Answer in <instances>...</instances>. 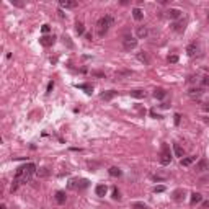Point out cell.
Returning <instances> with one entry per match:
<instances>
[{"label": "cell", "instance_id": "1", "mask_svg": "<svg viewBox=\"0 0 209 209\" xmlns=\"http://www.w3.org/2000/svg\"><path fill=\"white\" fill-rule=\"evenodd\" d=\"M36 165L34 164H26V165H21V167L17 168V173H15V181L18 183H26V181L31 180V176L36 173Z\"/></svg>", "mask_w": 209, "mask_h": 209}, {"label": "cell", "instance_id": "2", "mask_svg": "<svg viewBox=\"0 0 209 209\" xmlns=\"http://www.w3.org/2000/svg\"><path fill=\"white\" fill-rule=\"evenodd\" d=\"M113 25H115V18L111 17V15L101 17L98 21H96V33H98V36H105V34L108 33V29H110Z\"/></svg>", "mask_w": 209, "mask_h": 209}, {"label": "cell", "instance_id": "3", "mask_svg": "<svg viewBox=\"0 0 209 209\" xmlns=\"http://www.w3.org/2000/svg\"><path fill=\"white\" fill-rule=\"evenodd\" d=\"M172 162V154H170V147L167 144H162V150H160V164L168 165Z\"/></svg>", "mask_w": 209, "mask_h": 209}, {"label": "cell", "instance_id": "4", "mask_svg": "<svg viewBox=\"0 0 209 209\" xmlns=\"http://www.w3.org/2000/svg\"><path fill=\"white\" fill-rule=\"evenodd\" d=\"M137 46V39L136 38H132V36H124V39H123V48L126 51H132Z\"/></svg>", "mask_w": 209, "mask_h": 209}, {"label": "cell", "instance_id": "5", "mask_svg": "<svg viewBox=\"0 0 209 209\" xmlns=\"http://www.w3.org/2000/svg\"><path fill=\"white\" fill-rule=\"evenodd\" d=\"M39 43H41V46H44V48H49V46H52L54 43H56V36H48V34H44V36L39 38Z\"/></svg>", "mask_w": 209, "mask_h": 209}, {"label": "cell", "instance_id": "6", "mask_svg": "<svg viewBox=\"0 0 209 209\" xmlns=\"http://www.w3.org/2000/svg\"><path fill=\"white\" fill-rule=\"evenodd\" d=\"M203 93H204V88H201V87H196V88H189L188 95L191 96L193 100H198L203 96Z\"/></svg>", "mask_w": 209, "mask_h": 209}, {"label": "cell", "instance_id": "7", "mask_svg": "<svg viewBox=\"0 0 209 209\" xmlns=\"http://www.w3.org/2000/svg\"><path fill=\"white\" fill-rule=\"evenodd\" d=\"M116 95H118V92H115V90H110V92H103V93L100 95V98H101V100H105V101H111V100L115 98Z\"/></svg>", "mask_w": 209, "mask_h": 209}, {"label": "cell", "instance_id": "8", "mask_svg": "<svg viewBox=\"0 0 209 209\" xmlns=\"http://www.w3.org/2000/svg\"><path fill=\"white\" fill-rule=\"evenodd\" d=\"M167 17L170 18V20H178V18L181 17V10H178V8H170L167 12Z\"/></svg>", "mask_w": 209, "mask_h": 209}, {"label": "cell", "instance_id": "9", "mask_svg": "<svg viewBox=\"0 0 209 209\" xmlns=\"http://www.w3.org/2000/svg\"><path fill=\"white\" fill-rule=\"evenodd\" d=\"M62 8H75L77 7V2L74 0H61V3H59Z\"/></svg>", "mask_w": 209, "mask_h": 209}, {"label": "cell", "instance_id": "10", "mask_svg": "<svg viewBox=\"0 0 209 209\" xmlns=\"http://www.w3.org/2000/svg\"><path fill=\"white\" fill-rule=\"evenodd\" d=\"M196 162V155H189V157H183L181 159V165L183 167H189L191 164H194Z\"/></svg>", "mask_w": 209, "mask_h": 209}, {"label": "cell", "instance_id": "11", "mask_svg": "<svg viewBox=\"0 0 209 209\" xmlns=\"http://www.w3.org/2000/svg\"><path fill=\"white\" fill-rule=\"evenodd\" d=\"M106 191H108L106 185H98V186L95 188V193H96V196H100V198L105 196V194H106Z\"/></svg>", "mask_w": 209, "mask_h": 209}, {"label": "cell", "instance_id": "12", "mask_svg": "<svg viewBox=\"0 0 209 209\" xmlns=\"http://www.w3.org/2000/svg\"><path fill=\"white\" fill-rule=\"evenodd\" d=\"M196 52H198V46H196V43H191V44L186 46V54H188V56H194Z\"/></svg>", "mask_w": 209, "mask_h": 209}, {"label": "cell", "instance_id": "13", "mask_svg": "<svg viewBox=\"0 0 209 209\" xmlns=\"http://www.w3.org/2000/svg\"><path fill=\"white\" fill-rule=\"evenodd\" d=\"M203 201V194L201 193H193L191 198H189V203L191 204H196V203H201Z\"/></svg>", "mask_w": 209, "mask_h": 209}, {"label": "cell", "instance_id": "14", "mask_svg": "<svg viewBox=\"0 0 209 209\" xmlns=\"http://www.w3.org/2000/svg\"><path fill=\"white\" fill-rule=\"evenodd\" d=\"M136 34H137V38L144 39V38L149 34V31H147V28H145V26H139V28H137V31H136Z\"/></svg>", "mask_w": 209, "mask_h": 209}, {"label": "cell", "instance_id": "15", "mask_svg": "<svg viewBox=\"0 0 209 209\" xmlns=\"http://www.w3.org/2000/svg\"><path fill=\"white\" fill-rule=\"evenodd\" d=\"M172 196H173V199L175 201H181L185 198V189H175Z\"/></svg>", "mask_w": 209, "mask_h": 209}, {"label": "cell", "instance_id": "16", "mask_svg": "<svg viewBox=\"0 0 209 209\" xmlns=\"http://www.w3.org/2000/svg\"><path fill=\"white\" fill-rule=\"evenodd\" d=\"M56 203H57V204H64V203H66V193L64 191L56 193Z\"/></svg>", "mask_w": 209, "mask_h": 209}, {"label": "cell", "instance_id": "17", "mask_svg": "<svg viewBox=\"0 0 209 209\" xmlns=\"http://www.w3.org/2000/svg\"><path fill=\"white\" fill-rule=\"evenodd\" d=\"M132 17H134L136 21H140L144 18V12L140 8H134V10H132Z\"/></svg>", "mask_w": 209, "mask_h": 209}, {"label": "cell", "instance_id": "18", "mask_svg": "<svg viewBox=\"0 0 209 209\" xmlns=\"http://www.w3.org/2000/svg\"><path fill=\"white\" fill-rule=\"evenodd\" d=\"M165 95H167V92H165L164 88H155V92H154V98L162 100V98H165Z\"/></svg>", "mask_w": 209, "mask_h": 209}, {"label": "cell", "instance_id": "19", "mask_svg": "<svg viewBox=\"0 0 209 209\" xmlns=\"http://www.w3.org/2000/svg\"><path fill=\"white\" fill-rule=\"evenodd\" d=\"M208 168H209V162L208 160H201L199 164H198L196 170L198 172H204V170H208Z\"/></svg>", "mask_w": 209, "mask_h": 209}, {"label": "cell", "instance_id": "20", "mask_svg": "<svg viewBox=\"0 0 209 209\" xmlns=\"http://www.w3.org/2000/svg\"><path fill=\"white\" fill-rule=\"evenodd\" d=\"M75 87H77V88H82V90H85V93H88V95L93 92L92 85H88V83H80V85H75Z\"/></svg>", "mask_w": 209, "mask_h": 209}, {"label": "cell", "instance_id": "21", "mask_svg": "<svg viewBox=\"0 0 209 209\" xmlns=\"http://www.w3.org/2000/svg\"><path fill=\"white\" fill-rule=\"evenodd\" d=\"M131 96H132V98H144V96H145V92H144V90H132L131 92Z\"/></svg>", "mask_w": 209, "mask_h": 209}, {"label": "cell", "instance_id": "22", "mask_svg": "<svg viewBox=\"0 0 209 209\" xmlns=\"http://www.w3.org/2000/svg\"><path fill=\"white\" fill-rule=\"evenodd\" d=\"M173 150H175L176 157H181V159H183V149H181L180 144H173Z\"/></svg>", "mask_w": 209, "mask_h": 209}, {"label": "cell", "instance_id": "23", "mask_svg": "<svg viewBox=\"0 0 209 209\" xmlns=\"http://www.w3.org/2000/svg\"><path fill=\"white\" fill-rule=\"evenodd\" d=\"M137 59H139L140 62H144L145 66H147L149 62H150V61H149V57H147V54H145V52H137Z\"/></svg>", "mask_w": 209, "mask_h": 209}, {"label": "cell", "instance_id": "24", "mask_svg": "<svg viewBox=\"0 0 209 209\" xmlns=\"http://www.w3.org/2000/svg\"><path fill=\"white\" fill-rule=\"evenodd\" d=\"M108 173H110L111 176H121V170H119L118 167H111L110 170H108Z\"/></svg>", "mask_w": 209, "mask_h": 209}, {"label": "cell", "instance_id": "25", "mask_svg": "<svg viewBox=\"0 0 209 209\" xmlns=\"http://www.w3.org/2000/svg\"><path fill=\"white\" fill-rule=\"evenodd\" d=\"M199 83H201V88H206V87H209V75L201 77V78H199Z\"/></svg>", "mask_w": 209, "mask_h": 209}, {"label": "cell", "instance_id": "26", "mask_svg": "<svg viewBox=\"0 0 209 209\" xmlns=\"http://www.w3.org/2000/svg\"><path fill=\"white\" fill-rule=\"evenodd\" d=\"M75 31H77V34H83V33H85V26H83V23L77 21V25H75Z\"/></svg>", "mask_w": 209, "mask_h": 209}, {"label": "cell", "instance_id": "27", "mask_svg": "<svg viewBox=\"0 0 209 209\" xmlns=\"http://www.w3.org/2000/svg\"><path fill=\"white\" fill-rule=\"evenodd\" d=\"M77 188L78 189H85V188H88V180H80L77 183Z\"/></svg>", "mask_w": 209, "mask_h": 209}, {"label": "cell", "instance_id": "28", "mask_svg": "<svg viewBox=\"0 0 209 209\" xmlns=\"http://www.w3.org/2000/svg\"><path fill=\"white\" fill-rule=\"evenodd\" d=\"M132 209H149V208L144 203H132Z\"/></svg>", "mask_w": 209, "mask_h": 209}, {"label": "cell", "instance_id": "29", "mask_svg": "<svg viewBox=\"0 0 209 209\" xmlns=\"http://www.w3.org/2000/svg\"><path fill=\"white\" fill-rule=\"evenodd\" d=\"M113 199H116V201H119V199H121V194H119L118 188H113Z\"/></svg>", "mask_w": 209, "mask_h": 209}, {"label": "cell", "instance_id": "30", "mask_svg": "<svg viewBox=\"0 0 209 209\" xmlns=\"http://www.w3.org/2000/svg\"><path fill=\"white\" fill-rule=\"evenodd\" d=\"M48 168H39V170H38V175L39 176H48Z\"/></svg>", "mask_w": 209, "mask_h": 209}, {"label": "cell", "instance_id": "31", "mask_svg": "<svg viewBox=\"0 0 209 209\" xmlns=\"http://www.w3.org/2000/svg\"><path fill=\"white\" fill-rule=\"evenodd\" d=\"M49 29H51V26H49V25H43V26H41L43 36H44V34H48V33H49Z\"/></svg>", "mask_w": 209, "mask_h": 209}, {"label": "cell", "instance_id": "32", "mask_svg": "<svg viewBox=\"0 0 209 209\" xmlns=\"http://www.w3.org/2000/svg\"><path fill=\"white\" fill-rule=\"evenodd\" d=\"M164 191H165L164 185H160V186H155V188H154V193H164Z\"/></svg>", "mask_w": 209, "mask_h": 209}, {"label": "cell", "instance_id": "33", "mask_svg": "<svg viewBox=\"0 0 209 209\" xmlns=\"http://www.w3.org/2000/svg\"><path fill=\"white\" fill-rule=\"evenodd\" d=\"M168 62H172V64L178 62V56H168Z\"/></svg>", "mask_w": 209, "mask_h": 209}, {"label": "cell", "instance_id": "34", "mask_svg": "<svg viewBox=\"0 0 209 209\" xmlns=\"http://www.w3.org/2000/svg\"><path fill=\"white\" fill-rule=\"evenodd\" d=\"M173 118H175V124L178 126V124H180V121H181V115H178V113H176V115L173 116Z\"/></svg>", "mask_w": 209, "mask_h": 209}, {"label": "cell", "instance_id": "35", "mask_svg": "<svg viewBox=\"0 0 209 209\" xmlns=\"http://www.w3.org/2000/svg\"><path fill=\"white\" fill-rule=\"evenodd\" d=\"M52 88H54V83L49 82V83H48V93H51V92H52Z\"/></svg>", "mask_w": 209, "mask_h": 209}, {"label": "cell", "instance_id": "36", "mask_svg": "<svg viewBox=\"0 0 209 209\" xmlns=\"http://www.w3.org/2000/svg\"><path fill=\"white\" fill-rule=\"evenodd\" d=\"M203 110H204V111H209V101H208V103H204V105H203Z\"/></svg>", "mask_w": 209, "mask_h": 209}, {"label": "cell", "instance_id": "37", "mask_svg": "<svg viewBox=\"0 0 209 209\" xmlns=\"http://www.w3.org/2000/svg\"><path fill=\"white\" fill-rule=\"evenodd\" d=\"M150 115L154 116V118H162V116H160V115H157V113H155V111H154V110L150 111Z\"/></svg>", "mask_w": 209, "mask_h": 209}, {"label": "cell", "instance_id": "38", "mask_svg": "<svg viewBox=\"0 0 209 209\" xmlns=\"http://www.w3.org/2000/svg\"><path fill=\"white\" fill-rule=\"evenodd\" d=\"M208 206H209V201H206V203H204V208H208Z\"/></svg>", "mask_w": 209, "mask_h": 209}, {"label": "cell", "instance_id": "39", "mask_svg": "<svg viewBox=\"0 0 209 209\" xmlns=\"http://www.w3.org/2000/svg\"><path fill=\"white\" fill-rule=\"evenodd\" d=\"M0 209H7V206H5V204H2V206H0Z\"/></svg>", "mask_w": 209, "mask_h": 209}, {"label": "cell", "instance_id": "40", "mask_svg": "<svg viewBox=\"0 0 209 209\" xmlns=\"http://www.w3.org/2000/svg\"><path fill=\"white\" fill-rule=\"evenodd\" d=\"M208 20H209V15H208Z\"/></svg>", "mask_w": 209, "mask_h": 209}]
</instances>
